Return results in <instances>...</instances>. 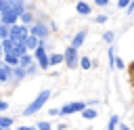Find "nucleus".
Wrapping results in <instances>:
<instances>
[{"mask_svg": "<svg viewBox=\"0 0 134 130\" xmlns=\"http://www.w3.org/2000/svg\"><path fill=\"white\" fill-rule=\"evenodd\" d=\"M50 96H52V90H50V88L40 90V92L36 94V99H34V101H31V103L23 109V115H34V113H38V111H40V109L48 103V99H50Z\"/></svg>", "mask_w": 134, "mask_h": 130, "instance_id": "f257e3e1", "label": "nucleus"}, {"mask_svg": "<svg viewBox=\"0 0 134 130\" xmlns=\"http://www.w3.org/2000/svg\"><path fill=\"white\" fill-rule=\"evenodd\" d=\"M63 57H65V65H67V69H75V67H80V48H75V46H67L65 50H63Z\"/></svg>", "mask_w": 134, "mask_h": 130, "instance_id": "f03ea898", "label": "nucleus"}, {"mask_svg": "<svg viewBox=\"0 0 134 130\" xmlns=\"http://www.w3.org/2000/svg\"><path fill=\"white\" fill-rule=\"evenodd\" d=\"M29 34L36 36V38H40V40H48V36H50V25L36 19V23L29 25Z\"/></svg>", "mask_w": 134, "mask_h": 130, "instance_id": "7ed1b4c3", "label": "nucleus"}, {"mask_svg": "<svg viewBox=\"0 0 134 130\" xmlns=\"http://www.w3.org/2000/svg\"><path fill=\"white\" fill-rule=\"evenodd\" d=\"M29 36V27L27 25H23V23H15V25H10V40L13 42H25V38Z\"/></svg>", "mask_w": 134, "mask_h": 130, "instance_id": "20e7f679", "label": "nucleus"}, {"mask_svg": "<svg viewBox=\"0 0 134 130\" xmlns=\"http://www.w3.org/2000/svg\"><path fill=\"white\" fill-rule=\"evenodd\" d=\"M86 101H69L61 107V115H73V113H82L86 109Z\"/></svg>", "mask_w": 134, "mask_h": 130, "instance_id": "39448f33", "label": "nucleus"}, {"mask_svg": "<svg viewBox=\"0 0 134 130\" xmlns=\"http://www.w3.org/2000/svg\"><path fill=\"white\" fill-rule=\"evenodd\" d=\"M0 23H4V25H15V23H19V13L13 10V8L2 10V13H0Z\"/></svg>", "mask_w": 134, "mask_h": 130, "instance_id": "423d86ee", "label": "nucleus"}, {"mask_svg": "<svg viewBox=\"0 0 134 130\" xmlns=\"http://www.w3.org/2000/svg\"><path fill=\"white\" fill-rule=\"evenodd\" d=\"M6 82H13V67L2 61L0 63V84H6Z\"/></svg>", "mask_w": 134, "mask_h": 130, "instance_id": "0eeeda50", "label": "nucleus"}, {"mask_svg": "<svg viewBox=\"0 0 134 130\" xmlns=\"http://www.w3.org/2000/svg\"><path fill=\"white\" fill-rule=\"evenodd\" d=\"M86 38H88V29H80V31H75V36L71 38V46L82 48V44L86 42Z\"/></svg>", "mask_w": 134, "mask_h": 130, "instance_id": "6e6552de", "label": "nucleus"}, {"mask_svg": "<svg viewBox=\"0 0 134 130\" xmlns=\"http://www.w3.org/2000/svg\"><path fill=\"white\" fill-rule=\"evenodd\" d=\"M75 13L88 17V15H92V6H90L88 2H84V0H77V2H75Z\"/></svg>", "mask_w": 134, "mask_h": 130, "instance_id": "1a4fd4ad", "label": "nucleus"}, {"mask_svg": "<svg viewBox=\"0 0 134 130\" xmlns=\"http://www.w3.org/2000/svg\"><path fill=\"white\" fill-rule=\"evenodd\" d=\"M19 23H23V25H31V23H36V17H34V13L31 10H23L21 15H19Z\"/></svg>", "mask_w": 134, "mask_h": 130, "instance_id": "9d476101", "label": "nucleus"}, {"mask_svg": "<svg viewBox=\"0 0 134 130\" xmlns=\"http://www.w3.org/2000/svg\"><path fill=\"white\" fill-rule=\"evenodd\" d=\"M2 61H4L6 65H10V67H17V65H19V55H17V52H4V55H2Z\"/></svg>", "mask_w": 134, "mask_h": 130, "instance_id": "9b49d317", "label": "nucleus"}, {"mask_svg": "<svg viewBox=\"0 0 134 130\" xmlns=\"http://www.w3.org/2000/svg\"><path fill=\"white\" fill-rule=\"evenodd\" d=\"M34 63H36V59H34V55H31V52H27V55H21V57H19V67H25V69H27V67H29V65H34Z\"/></svg>", "mask_w": 134, "mask_h": 130, "instance_id": "f8f14e48", "label": "nucleus"}, {"mask_svg": "<svg viewBox=\"0 0 134 130\" xmlns=\"http://www.w3.org/2000/svg\"><path fill=\"white\" fill-rule=\"evenodd\" d=\"M38 44H40V38H36V36H31V34H29V36L25 38V46H27V50H29V52H34V50L38 48Z\"/></svg>", "mask_w": 134, "mask_h": 130, "instance_id": "ddd939ff", "label": "nucleus"}, {"mask_svg": "<svg viewBox=\"0 0 134 130\" xmlns=\"http://www.w3.org/2000/svg\"><path fill=\"white\" fill-rule=\"evenodd\" d=\"M48 59H50V67L65 63V57H63V52H48Z\"/></svg>", "mask_w": 134, "mask_h": 130, "instance_id": "4468645a", "label": "nucleus"}, {"mask_svg": "<svg viewBox=\"0 0 134 130\" xmlns=\"http://www.w3.org/2000/svg\"><path fill=\"white\" fill-rule=\"evenodd\" d=\"M25 75H27L25 67H19V65H17V67H13V82H15V84H17V82H21Z\"/></svg>", "mask_w": 134, "mask_h": 130, "instance_id": "2eb2a0df", "label": "nucleus"}, {"mask_svg": "<svg viewBox=\"0 0 134 130\" xmlns=\"http://www.w3.org/2000/svg\"><path fill=\"white\" fill-rule=\"evenodd\" d=\"M36 63H38V67H40L42 71H48V69H50V59H48V55L38 57V59H36Z\"/></svg>", "mask_w": 134, "mask_h": 130, "instance_id": "dca6fc26", "label": "nucleus"}, {"mask_svg": "<svg viewBox=\"0 0 134 130\" xmlns=\"http://www.w3.org/2000/svg\"><path fill=\"white\" fill-rule=\"evenodd\" d=\"M80 115H82L84 120H88V122H90V120H94V117L98 115V111H96L94 107H86V109H84V111H82Z\"/></svg>", "mask_w": 134, "mask_h": 130, "instance_id": "f3484780", "label": "nucleus"}, {"mask_svg": "<svg viewBox=\"0 0 134 130\" xmlns=\"http://www.w3.org/2000/svg\"><path fill=\"white\" fill-rule=\"evenodd\" d=\"M0 128L2 130H10L13 128V117L10 115H0Z\"/></svg>", "mask_w": 134, "mask_h": 130, "instance_id": "a211bd4d", "label": "nucleus"}, {"mask_svg": "<svg viewBox=\"0 0 134 130\" xmlns=\"http://www.w3.org/2000/svg\"><path fill=\"white\" fill-rule=\"evenodd\" d=\"M2 50H4V52H15V42H13L10 38L2 40Z\"/></svg>", "mask_w": 134, "mask_h": 130, "instance_id": "6ab92c4d", "label": "nucleus"}, {"mask_svg": "<svg viewBox=\"0 0 134 130\" xmlns=\"http://www.w3.org/2000/svg\"><path fill=\"white\" fill-rule=\"evenodd\" d=\"M80 67H82L84 71L92 69V59H90V57H80Z\"/></svg>", "mask_w": 134, "mask_h": 130, "instance_id": "aec40b11", "label": "nucleus"}, {"mask_svg": "<svg viewBox=\"0 0 134 130\" xmlns=\"http://www.w3.org/2000/svg\"><path fill=\"white\" fill-rule=\"evenodd\" d=\"M15 52L21 57V55H27L29 50H27V46H25V42H15Z\"/></svg>", "mask_w": 134, "mask_h": 130, "instance_id": "412c9836", "label": "nucleus"}, {"mask_svg": "<svg viewBox=\"0 0 134 130\" xmlns=\"http://www.w3.org/2000/svg\"><path fill=\"white\" fill-rule=\"evenodd\" d=\"M119 124H121L119 117H117V115H111V117H109V124H107V130H117Z\"/></svg>", "mask_w": 134, "mask_h": 130, "instance_id": "4be33fe9", "label": "nucleus"}, {"mask_svg": "<svg viewBox=\"0 0 134 130\" xmlns=\"http://www.w3.org/2000/svg\"><path fill=\"white\" fill-rule=\"evenodd\" d=\"M10 36V25H4V23H0V40H6Z\"/></svg>", "mask_w": 134, "mask_h": 130, "instance_id": "5701e85b", "label": "nucleus"}, {"mask_svg": "<svg viewBox=\"0 0 134 130\" xmlns=\"http://www.w3.org/2000/svg\"><path fill=\"white\" fill-rule=\"evenodd\" d=\"M103 40H105L107 44H113V40H115V31H105V34H103Z\"/></svg>", "mask_w": 134, "mask_h": 130, "instance_id": "b1692460", "label": "nucleus"}, {"mask_svg": "<svg viewBox=\"0 0 134 130\" xmlns=\"http://www.w3.org/2000/svg\"><path fill=\"white\" fill-rule=\"evenodd\" d=\"M113 67H115V69H126L128 65H126V63H124V59L117 55V57H115V63H113Z\"/></svg>", "mask_w": 134, "mask_h": 130, "instance_id": "393cba45", "label": "nucleus"}, {"mask_svg": "<svg viewBox=\"0 0 134 130\" xmlns=\"http://www.w3.org/2000/svg\"><path fill=\"white\" fill-rule=\"evenodd\" d=\"M36 128H38V130H52V124L44 120V122H38V124H36Z\"/></svg>", "mask_w": 134, "mask_h": 130, "instance_id": "a878e982", "label": "nucleus"}, {"mask_svg": "<svg viewBox=\"0 0 134 130\" xmlns=\"http://www.w3.org/2000/svg\"><path fill=\"white\" fill-rule=\"evenodd\" d=\"M25 71H27V75H36V73L40 71V67H38V63H34V65H29Z\"/></svg>", "mask_w": 134, "mask_h": 130, "instance_id": "bb28decb", "label": "nucleus"}, {"mask_svg": "<svg viewBox=\"0 0 134 130\" xmlns=\"http://www.w3.org/2000/svg\"><path fill=\"white\" fill-rule=\"evenodd\" d=\"M107 19H109L107 15H96V17H94V23H98V25H103V23H107Z\"/></svg>", "mask_w": 134, "mask_h": 130, "instance_id": "cd10ccee", "label": "nucleus"}, {"mask_svg": "<svg viewBox=\"0 0 134 130\" xmlns=\"http://www.w3.org/2000/svg\"><path fill=\"white\" fill-rule=\"evenodd\" d=\"M109 2H111V0H94V4H96L98 8H105V6H109Z\"/></svg>", "mask_w": 134, "mask_h": 130, "instance_id": "c85d7f7f", "label": "nucleus"}, {"mask_svg": "<svg viewBox=\"0 0 134 130\" xmlns=\"http://www.w3.org/2000/svg\"><path fill=\"white\" fill-rule=\"evenodd\" d=\"M4 111H8V101L0 99V113H4Z\"/></svg>", "mask_w": 134, "mask_h": 130, "instance_id": "c756f323", "label": "nucleus"}, {"mask_svg": "<svg viewBox=\"0 0 134 130\" xmlns=\"http://www.w3.org/2000/svg\"><path fill=\"white\" fill-rule=\"evenodd\" d=\"M130 2H132V0H117V6H119V8H124V10H126V8H128V4H130Z\"/></svg>", "mask_w": 134, "mask_h": 130, "instance_id": "7c9ffc66", "label": "nucleus"}, {"mask_svg": "<svg viewBox=\"0 0 134 130\" xmlns=\"http://www.w3.org/2000/svg\"><path fill=\"white\" fill-rule=\"evenodd\" d=\"M48 115H61V107H59V109H57V107L48 109Z\"/></svg>", "mask_w": 134, "mask_h": 130, "instance_id": "2f4dec72", "label": "nucleus"}, {"mask_svg": "<svg viewBox=\"0 0 134 130\" xmlns=\"http://www.w3.org/2000/svg\"><path fill=\"white\" fill-rule=\"evenodd\" d=\"M132 13H134V0H132V2L128 4V8H126V15H132Z\"/></svg>", "mask_w": 134, "mask_h": 130, "instance_id": "473e14b6", "label": "nucleus"}, {"mask_svg": "<svg viewBox=\"0 0 134 130\" xmlns=\"http://www.w3.org/2000/svg\"><path fill=\"white\" fill-rule=\"evenodd\" d=\"M17 130H38L36 126H17Z\"/></svg>", "mask_w": 134, "mask_h": 130, "instance_id": "72a5a7b5", "label": "nucleus"}, {"mask_svg": "<svg viewBox=\"0 0 134 130\" xmlns=\"http://www.w3.org/2000/svg\"><path fill=\"white\" fill-rule=\"evenodd\" d=\"M128 71H130V75H132V78H134V61H132V63H130V65H128Z\"/></svg>", "mask_w": 134, "mask_h": 130, "instance_id": "f704fd0d", "label": "nucleus"}, {"mask_svg": "<svg viewBox=\"0 0 134 130\" xmlns=\"http://www.w3.org/2000/svg\"><path fill=\"white\" fill-rule=\"evenodd\" d=\"M117 130H130V126H126V124H119V126H117Z\"/></svg>", "mask_w": 134, "mask_h": 130, "instance_id": "c9c22d12", "label": "nucleus"}, {"mask_svg": "<svg viewBox=\"0 0 134 130\" xmlns=\"http://www.w3.org/2000/svg\"><path fill=\"white\" fill-rule=\"evenodd\" d=\"M2 55H4V50H2V40H0V59H2Z\"/></svg>", "mask_w": 134, "mask_h": 130, "instance_id": "e433bc0d", "label": "nucleus"}, {"mask_svg": "<svg viewBox=\"0 0 134 130\" xmlns=\"http://www.w3.org/2000/svg\"><path fill=\"white\" fill-rule=\"evenodd\" d=\"M0 130H2V128H0Z\"/></svg>", "mask_w": 134, "mask_h": 130, "instance_id": "4c0bfd02", "label": "nucleus"}, {"mask_svg": "<svg viewBox=\"0 0 134 130\" xmlns=\"http://www.w3.org/2000/svg\"><path fill=\"white\" fill-rule=\"evenodd\" d=\"M0 63H2V61H0Z\"/></svg>", "mask_w": 134, "mask_h": 130, "instance_id": "58836bf2", "label": "nucleus"}]
</instances>
